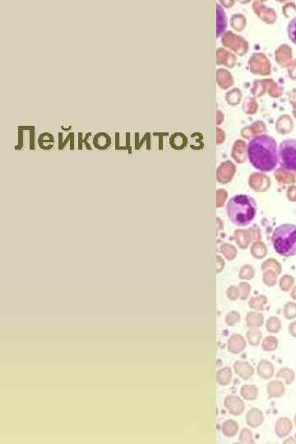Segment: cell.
<instances>
[{"label":"cell","instance_id":"6da1fadb","mask_svg":"<svg viewBox=\"0 0 296 444\" xmlns=\"http://www.w3.org/2000/svg\"><path fill=\"white\" fill-rule=\"evenodd\" d=\"M247 153L250 163L260 171H272L279 164L278 144L269 135H259L251 139Z\"/></svg>","mask_w":296,"mask_h":444},{"label":"cell","instance_id":"7a4b0ae2","mask_svg":"<svg viewBox=\"0 0 296 444\" xmlns=\"http://www.w3.org/2000/svg\"><path fill=\"white\" fill-rule=\"evenodd\" d=\"M226 211L234 225L246 226L254 220L257 214V203L249 195H235L228 202Z\"/></svg>","mask_w":296,"mask_h":444},{"label":"cell","instance_id":"3957f363","mask_svg":"<svg viewBox=\"0 0 296 444\" xmlns=\"http://www.w3.org/2000/svg\"><path fill=\"white\" fill-rule=\"evenodd\" d=\"M274 249L279 255L292 257L296 255V225L283 224L277 227L272 234Z\"/></svg>","mask_w":296,"mask_h":444},{"label":"cell","instance_id":"277c9868","mask_svg":"<svg viewBox=\"0 0 296 444\" xmlns=\"http://www.w3.org/2000/svg\"><path fill=\"white\" fill-rule=\"evenodd\" d=\"M279 164L282 168L289 171L296 170V139L282 141L278 149Z\"/></svg>","mask_w":296,"mask_h":444},{"label":"cell","instance_id":"5b68a950","mask_svg":"<svg viewBox=\"0 0 296 444\" xmlns=\"http://www.w3.org/2000/svg\"><path fill=\"white\" fill-rule=\"evenodd\" d=\"M224 406L228 412L234 416L242 415L245 410V402L235 395H228L224 401Z\"/></svg>","mask_w":296,"mask_h":444},{"label":"cell","instance_id":"8992f818","mask_svg":"<svg viewBox=\"0 0 296 444\" xmlns=\"http://www.w3.org/2000/svg\"><path fill=\"white\" fill-rule=\"evenodd\" d=\"M247 346L246 341L243 336L234 333L229 338L227 342V350L233 355H238L245 351Z\"/></svg>","mask_w":296,"mask_h":444},{"label":"cell","instance_id":"52a82bcc","mask_svg":"<svg viewBox=\"0 0 296 444\" xmlns=\"http://www.w3.org/2000/svg\"><path fill=\"white\" fill-rule=\"evenodd\" d=\"M234 370L244 380H248L254 374V369L248 362L236 361L234 364Z\"/></svg>","mask_w":296,"mask_h":444},{"label":"cell","instance_id":"ba28073f","mask_svg":"<svg viewBox=\"0 0 296 444\" xmlns=\"http://www.w3.org/2000/svg\"><path fill=\"white\" fill-rule=\"evenodd\" d=\"M264 420L263 413L260 410L253 408L249 410L246 414V423L252 428H258L261 426Z\"/></svg>","mask_w":296,"mask_h":444},{"label":"cell","instance_id":"9c48e42d","mask_svg":"<svg viewBox=\"0 0 296 444\" xmlns=\"http://www.w3.org/2000/svg\"><path fill=\"white\" fill-rule=\"evenodd\" d=\"M92 143H93L94 147L95 148L99 149L101 151H104L111 146V137L106 132H99L94 136Z\"/></svg>","mask_w":296,"mask_h":444},{"label":"cell","instance_id":"30bf717a","mask_svg":"<svg viewBox=\"0 0 296 444\" xmlns=\"http://www.w3.org/2000/svg\"><path fill=\"white\" fill-rule=\"evenodd\" d=\"M232 379V370L230 367H224L215 374V381L221 386H227Z\"/></svg>","mask_w":296,"mask_h":444},{"label":"cell","instance_id":"8fae6325","mask_svg":"<svg viewBox=\"0 0 296 444\" xmlns=\"http://www.w3.org/2000/svg\"><path fill=\"white\" fill-rule=\"evenodd\" d=\"M239 423L233 419H226L222 424V434L228 438H233L239 432Z\"/></svg>","mask_w":296,"mask_h":444},{"label":"cell","instance_id":"7c38bea8","mask_svg":"<svg viewBox=\"0 0 296 444\" xmlns=\"http://www.w3.org/2000/svg\"><path fill=\"white\" fill-rule=\"evenodd\" d=\"M187 143H188V139L184 133L176 132L170 137V147H173L175 150H182L186 147Z\"/></svg>","mask_w":296,"mask_h":444},{"label":"cell","instance_id":"4fadbf2b","mask_svg":"<svg viewBox=\"0 0 296 444\" xmlns=\"http://www.w3.org/2000/svg\"><path fill=\"white\" fill-rule=\"evenodd\" d=\"M241 395L247 401H254L259 396V389L255 385H244L241 389Z\"/></svg>","mask_w":296,"mask_h":444},{"label":"cell","instance_id":"5bb4252c","mask_svg":"<svg viewBox=\"0 0 296 444\" xmlns=\"http://www.w3.org/2000/svg\"><path fill=\"white\" fill-rule=\"evenodd\" d=\"M38 144H39V147L43 150H50L54 147V136L50 132H43L39 136Z\"/></svg>","mask_w":296,"mask_h":444},{"label":"cell","instance_id":"9a60e30c","mask_svg":"<svg viewBox=\"0 0 296 444\" xmlns=\"http://www.w3.org/2000/svg\"><path fill=\"white\" fill-rule=\"evenodd\" d=\"M263 317L256 313H249L247 315L246 323L249 329H257L263 325Z\"/></svg>","mask_w":296,"mask_h":444},{"label":"cell","instance_id":"2e32d148","mask_svg":"<svg viewBox=\"0 0 296 444\" xmlns=\"http://www.w3.org/2000/svg\"><path fill=\"white\" fill-rule=\"evenodd\" d=\"M258 374L263 378H269L272 376V365L269 362L262 360L258 365Z\"/></svg>","mask_w":296,"mask_h":444},{"label":"cell","instance_id":"e0dca14e","mask_svg":"<svg viewBox=\"0 0 296 444\" xmlns=\"http://www.w3.org/2000/svg\"><path fill=\"white\" fill-rule=\"evenodd\" d=\"M64 134L63 132H58V150H64L68 143H70V150H74L75 148V134L74 132H69L66 139H63Z\"/></svg>","mask_w":296,"mask_h":444},{"label":"cell","instance_id":"ac0fdd59","mask_svg":"<svg viewBox=\"0 0 296 444\" xmlns=\"http://www.w3.org/2000/svg\"><path fill=\"white\" fill-rule=\"evenodd\" d=\"M246 337L249 345L254 347L258 346L261 341L262 333L257 329H250L247 331Z\"/></svg>","mask_w":296,"mask_h":444},{"label":"cell","instance_id":"d6986e66","mask_svg":"<svg viewBox=\"0 0 296 444\" xmlns=\"http://www.w3.org/2000/svg\"><path fill=\"white\" fill-rule=\"evenodd\" d=\"M239 441L241 443H254L253 433L247 428L243 429L239 436Z\"/></svg>","mask_w":296,"mask_h":444},{"label":"cell","instance_id":"ffe728a7","mask_svg":"<svg viewBox=\"0 0 296 444\" xmlns=\"http://www.w3.org/2000/svg\"><path fill=\"white\" fill-rule=\"evenodd\" d=\"M288 37L294 45H296V17L289 22L287 27Z\"/></svg>","mask_w":296,"mask_h":444},{"label":"cell","instance_id":"44dd1931","mask_svg":"<svg viewBox=\"0 0 296 444\" xmlns=\"http://www.w3.org/2000/svg\"><path fill=\"white\" fill-rule=\"evenodd\" d=\"M241 320L240 314L237 312L229 313L226 317V323L228 326H234Z\"/></svg>","mask_w":296,"mask_h":444},{"label":"cell","instance_id":"7402d4cb","mask_svg":"<svg viewBox=\"0 0 296 444\" xmlns=\"http://www.w3.org/2000/svg\"><path fill=\"white\" fill-rule=\"evenodd\" d=\"M262 348L264 351H271V350L273 349L274 339L271 338V337H267V338L264 339L263 345H262Z\"/></svg>","mask_w":296,"mask_h":444},{"label":"cell","instance_id":"603a6c76","mask_svg":"<svg viewBox=\"0 0 296 444\" xmlns=\"http://www.w3.org/2000/svg\"><path fill=\"white\" fill-rule=\"evenodd\" d=\"M23 130H19L17 132L18 134V139H17V144L15 146V150H21L24 146V135H23Z\"/></svg>","mask_w":296,"mask_h":444},{"label":"cell","instance_id":"cb8c5ba5","mask_svg":"<svg viewBox=\"0 0 296 444\" xmlns=\"http://www.w3.org/2000/svg\"><path fill=\"white\" fill-rule=\"evenodd\" d=\"M120 138H121V134H120V132H115V146H114V148L117 151H125L127 150L126 147H121V143H120Z\"/></svg>","mask_w":296,"mask_h":444},{"label":"cell","instance_id":"d4e9b609","mask_svg":"<svg viewBox=\"0 0 296 444\" xmlns=\"http://www.w3.org/2000/svg\"><path fill=\"white\" fill-rule=\"evenodd\" d=\"M91 136H92V133H91V132H87L86 136L84 137V139H83V144L85 145L86 149H87V150H92V147H91L89 142H88V139H89Z\"/></svg>","mask_w":296,"mask_h":444},{"label":"cell","instance_id":"484cf974","mask_svg":"<svg viewBox=\"0 0 296 444\" xmlns=\"http://www.w3.org/2000/svg\"><path fill=\"white\" fill-rule=\"evenodd\" d=\"M30 132V150H35V130Z\"/></svg>","mask_w":296,"mask_h":444},{"label":"cell","instance_id":"4316f807","mask_svg":"<svg viewBox=\"0 0 296 444\" xmlns=\"http://www.w3.org/2000/svg\"><path fill=\"white\" fill-rule=\"evenodd\" d=\"M250 268L248 269V270H247V269H244V271L241 273V277H242V278H245V279H249V278L252 277V276H250L252 275V273H250Z\"/></svg>","mask_w":296,"mask_h":444},{"label":"cell","instance_id":"83f0119b","mask_svg":"<svg viewBox=\"0 0 296 444\" xmlns=\"http://www.w3.org/2000/svg\"><path fill=\"white\" fill-rule=\"evenodd\" d=\"M125 136H126V145H125V147H126L127 150H129V153H132L130 147V133L127 132Z\"/></svg>","mask_w":296,"mask_h":444},{"label":"cell","instance_id":"f1b7e54d","mask_svg":"<svg viewBox=\"0 0 296 444\" xmlns=\"http://www.w3.org/2000/svg\"><path fill=\"white\" fill-rule=\"evenodd\" d=\"M83 139H84V137H83V132H79V133H78V149H79V150H83Z\"/></svg>","mask_w":296,"mask_h":444},{"label":"cell","instance_id":"f546056e","mask_svg":"<svg viewBox=\"0 0 296 444\" xmlns=\"http://www.w3.org/2000/svg\"><path fill=\"white\" fill-rule=\"evenodd\" d=\"M35 126H18L19 130L31 131L35 130Z\"/></svg>","mask_w":296,"mask_h":444},{"label":"cell","instance_id":"4dcf8cb0","mask_svg":"<svg viewBox=\"0 0 296 444\" xmlns=\"http://www.w3.org/2000/svg\"><path fill=\"white\" fill-rule=\"evenodd\" d=\"M135 136H136V138H135V142H136V143H135V145H136V149H137V146H139V133H136V135H135Z\"/></svg>","mask_w":296,"mask_h":444},{"label":"cell","instance_id":"1f68e13d","mask_svg":"<svg viewBox=\"0 0 296 444\" xmlns=\"http://www.w3.org/2000/svg\"><path fill=\"white\" fill-rule=\"evenodd\" d=\"M61 128H62L63 130L69 131L72 129V126H71L70 125V126L68 127V128H65V127L61 126Z\"/></svg>","mask_w":296,"mask_h":444}]
</instances>
